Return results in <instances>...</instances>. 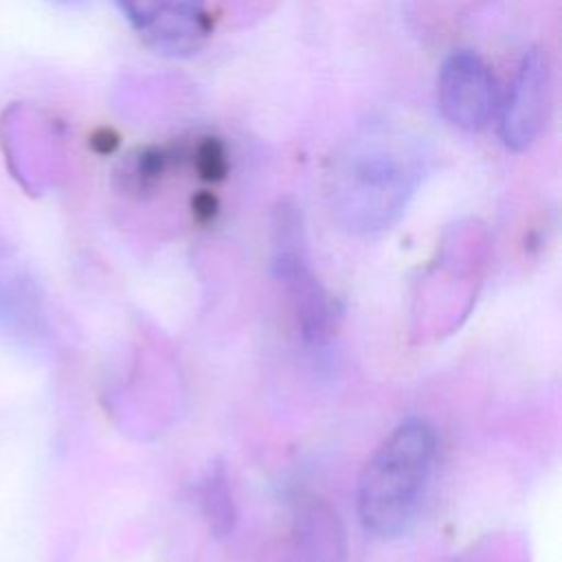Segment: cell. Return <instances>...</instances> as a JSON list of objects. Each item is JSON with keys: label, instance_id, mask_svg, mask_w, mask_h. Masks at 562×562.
<instances>
[{"label": "cell", "instance_id": "8", "mask_svg": "<svg viewBox=\"0 0 562 562\" xmlns=\"http://www.w3.org/2000/svg\"><path fill=\"white\" fill-rule=\"evenodd\" d=\"M200 503H202V512L204 518L209 522V529L222 538L228 536L233 531L237 512H235V501H233V492H231V481L228 474L224 470V465L215 463L200 487Z\"/></svg>", "mask_w": 562, "mask_h": 562}, {"label": "cell", "instance_id": "3", "mask_svg": "<svg viewBox=\"0 0 562 562\" xmlns=\"http://www.w3.org/2000/svg\"><path fill=\"white\" fill-rule=\"evenodd\" d=\"M272 270L285 285L296 325L307 342H321L334 325V303L310 268L301 217L283 206L274 220Z\"/></svg>", "mask_w": 562, "mask_h": 562}, {"label": "cell", "instance_id": "5", "mask_svg": "<svg viewBox=\"0 0 562 562\" xmlns=\"http://www.w3.org/2000/svg\"><path fill=\"white\" fill-rule=\"evenodd\" d=\"M551 112V68L547 55L529 50L518 64L509 90L498 105V134L505 147L522 151L547 127Z\"/></svg>", "mask_w": 562, "mask_h": 562}, {"label": "cell", "instance_id": "7", "mask_svg": "<svg viewBox=\"0 0 562 562\" xmlns=\"http://www.w3.org/2000/svg\"><path fill=\"white\" fill-rule=\"evenodd\" d=\"M290 562H347L342 518L325 498L305 496L296 503Z\"/></svg>", "mask_w": 562, "mask_h": 562}, {"label": "cell", "instance_id": "6", "mask_svg": "<svg viewBox=\"0 0 562 562\" xmlns=\"http://www.w3.org/2000/svg\"><path fill=\"white\" fill-rule=\"evenodd\" d=\"M437 105L454 127L483 130L498 108L496 81L490 66L470 50H454L437 77Z\"/></svg>", "mask_w": 562, "mask_h": 562}, {"label": "cell", "instance_id": "4", "mask_svg": "<svg viewBox=\"0 0 562 562\" xmlns=\"http://www.w3.org/2000/svg\"><path fill=\"white\" fill-rule=\"evenodd\" d=\"M138 37L165 57L195 55L211 37L204 0H116Z\"/></svg>", "mask_w": 562, "mask_h": 562}, {"label": "cell", "instance_id": "2", "mask_svg": "<svg viewBox=\"0 0 562 562\" xmlns=\"http://www.w3.org/2000/svg\"><path fill=\"white\" fill-rule=\"evenodd\" d=\"M437 439L422 419H406L367 459L356 507L362 527L378 538H397L413 525L426 494Z\"/></svg>", "mask_w": 562, "mask_h": 562}, {"label": "cell", "instance_id": "1", "mask_svg": "<svg viewBox=\"0 0 562 562\" xmlns=\"http://www.w3.org/2000/svg\"><path fill=\"white\" fill-rule=\"evenodd\" d=\"M424 169L422 147L406 134L371 127L351 138L331 162L327 195L338 224L369 235L404 213Z\"/></svg>", "mask_w": 562, "mask_h": 562}]
</instances>
